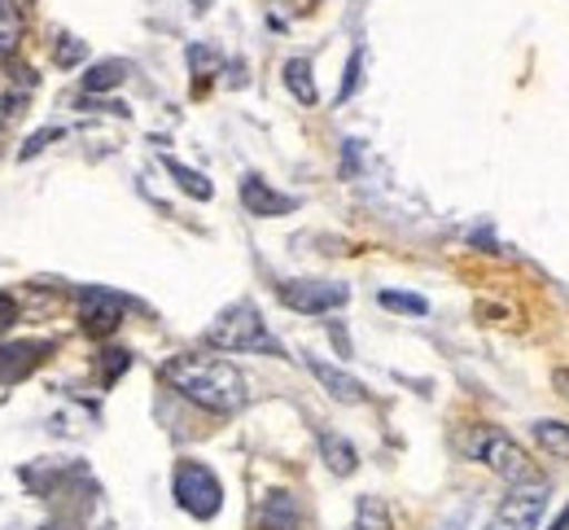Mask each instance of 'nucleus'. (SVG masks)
<instances>
[{"mask_svg": "<svg viewBox=\"0 0 569 530\" xmlns=\"http://www.w3.org/2000/svg\"><path fill=\"white\" fill-rule=\"evenodd\" d=\"M162 381L180 399L207 408L214 417H232V412H241L250 403V386L241 378V369L228 364V360H219V356H198V351L171 356L162 364Z\"/></svg>", "mask_w": 569, "mask_h": 530, "instance_id": "nucleus-1", "label": "nucleus"}, {"mask_svg": "<svg viewBox=\"0 0 569 530\" xmlns=\"http://www.w3.org/2000/svg\"><path fill=\"white\" fill-rule=\"evenodd\" d=\"M202 342L214 351H263V356H284L281 342L268 333V320L259 316L254 303L223 307L211 320V329L202 333Z\"/></svg>", "mask_w": 569, "mask_h": 530, "instance_id": "nucleus-2", "label": "nucleus"}, {"mask_svg": "<svg viewBox=\"0 0 569 530\" xmlns=\"http://www.w3.org/2000/svg\"><path fill=\"white\" fill-rule=\"evenodd\" d=\"M473 460H482L491 473H499V478L512 482V487L539 482L535 460L526 456V448L512 443V434H503V430H496V426H482V430L473 434Z\"/></svg>", "mask_w": 569, "mask_h": 530, "instance_id": "nucleus-3", "label": "nucleus"}, {"mask_svg": "<svg viewBox=\"0 0 569 530\" xmlns=\"http://www.w3.org/2000/svg\"><path fill=\"white\" fill-rule=\"evenodd\" d=\"M171 491H176V504L198 522H211L214 513L223 509V482L202 460H180L176 478H171Z\"/></svg>", "mask_w": 569, "mask_h": 530, "instance_id": "nucleus-4", "label": "nucleus"}, {"mask_svg": "<svg viewBox=\"0 0 569 530\" xmlns=\"http://www.w3.org/2000/svg\"><path fill=\"white\" fill-rule=\"evenodd\" d=\"M548 496L552 491H548L543 478L539 482H526V487H512L482 530H539L543 513H548Z\"/></svg>", "mask_w": 569, "mask_h": 530, "instance_id": "nucleus-5", "label": "nucleus"}, {"mask_svg": "<svg viewBox=\"0 0 569 530\" xmlns=\"http://www.w3.org/2000/svg\"><path fill=\"white\" fill-rule=\"evenodd\" d=\"M123 311H128V303L106 286H88L79 294V324L88 338H110L123 324Z\"/></svg>", "mask_w": 569, "mask_h": 530, "instance_id": "nucleus-6", "label": "nucleus"}, {"mask_svg": "<svg viewBox=\"0 0 569 530\" xmlns=\"http://www.w3.org/2000/svg\"><path fill=\"white\" fill-rule=\"evenodd\" d=\"M347 299H351V290L338 281H284L281 286V303L302 311V316L338 311V307H347Z\"/></svg>", "mask_w": 569, "mask_h": 530, "instance_id": "nucleus-7", "label": "nucleus"}, {"mask_svg": "<svg viewBox=\"0 0 569 530\" xmlns=\"http://www.w3.org/2000/svg\"><path fill=\"white\" fill-rule=\"evenodd\" d=\"M44 356H53V342H40V338H18V342H0V386H18L27 381Z\"/></svg>", "mask_w": 569, "mask_h": 530, "instance_id": "nucleus-8", "label": "nucleus"}, {"mask_svg": "<svg viewBox=\"0 0 569 530\" xmlns=\"http://www.w3.org/2000/svg\"><path fill=\"white\" fill-rule=\"evenodd\" d=\"M241 207L250 211V216H259V220H277V216H289L293 207H298V198H289V193H277L268 180H259V176H246L241 180Z\"/></svg>", "mask_w": 569, "mask_h": 530, "instance_id": "nucleus-9", "label": "nucleus"}, {"mask_svg": "<svg viewBox=\"0 0 569 530\" xmlns=\"http://www.w3.org/2000/svg\"><path fill=\"white\" fill-rule=\"evenodd\" d=\"M307 360V369H311V378L320 381L338 403H363L368 399V390H363V381L351 378L347 369H338V364H329V360H320V356H302Z\"/></svg>", "mask_w": 569, "mask_h": 530, "instance_id": "nucleus-10", "label": "nucleus"}, {"mask_svg": "<svg viewBox=\"0 0 569 530\" xmlns=\"http://www.w3.org/2000/svg\"><path fill=\"white\" fill-rule=\"evenodd\" d=\"M259 530H302V509L289 491H268L259 504Z\"/></svg>", "mask_w": 569, "mask_h": 530, "instance_id": "nucleus-11", "label": "nucleus"}, {"mask_svg": "<svg viewBox=\"0 0 569 530\" xmlns=\"http://www.w3.org/2000/svg\"><path fill=\"white\" fill-rule=\"evenodd\" d=\"M530 439L539 443V452H548L552 460H569V426L566 421H535Z\"/></svg>", "mask_w": 569, "mask_h": 530, "instance_id": "nucleus-12", "label": "nucleus"}, {"mask_svg": "<svg viewBox=\"0 0 569 530\" xmlns=\"http://www.w3.org/2000/svg\"><path fill=\"white\" fill-rule=\"evenodd\" d=\"M128 76H132V67H128L123 58H106V62H97V67L83 76V92H110V88H119Z\"/></svg>", "mask_w": 569, "mask_h": 530, "instance_id": "nucleus-13", "label": "nucleus"}, {"mask_svg": "<svg viewBox=\"0 0 569 530\" xmlns=\"http://www.w3.org/2000/svg\"><path fill=\"white\" fill-rule=\"evenodd\" d=\"M320 452H325V464L338 473V478H347V473H356L359 464V452L347 443V439H338V434H320Z\"/></svg>", "mask_w": 569, "mask_h": 530, "instance_id": "nucleus-14", "label": "nucleus"}, {"mask_svg": "<svg viewBox=\"0 0 569 530\" xmlns=\"http://www.w3.org/2000/svg\"><path fill=\"white\" fill-rule=\"evenodd\" d=\"M22 44V13L13 0H0V58H13Z\"/></svg>", "mask_w": 569, "mask_h": 530, "instance_id": "nucleus-15", "label": "nucleus"}, {"mask_svg": "<svg viewBox=\"0 0 569 530\" xmlns=\"http://www.w3.org/2000/svg\"><path fill=\"white\" fill-rule=\"evenodd\" d=\"M162 167H167V171L176 176V184H180L184 193H193L198 202H207V198H211V193H214V189H211V180H207L202 171H193V167H184V162H176V158H162Z\"/></svg>", "mask_w": 569, "mask_h": 530, "instance_id": "nucleus-16", "label": "nucleus"}, {"mask_svg": "<svg viewBox=\"0 0 569 530\" xmlns=\"http://www.w3.org/2000/svg\"><path fill=\"white\" fill-rule=\"evenodd\" d=\"M284 83H289V92H293L302 106H316V79H311V62H302V58L284 62Z\"/></svg>", "mask_w": 569, "mask_h": 530, "instance_id": "nucleus-17", "label": "nucleus"}, {"mask_svg": "<svg viewBox=\"0 0 569 530\" xmlns=\"http://www.w3.org/2000/svg\"><path fill=\"white\" fill-rule=\"evenodd\" d=\"M356 530H395V518H390L386 500L363 496V500L356 504Z\"/></svg>", "mask_w": 569, "mask_h": 530, "instance_id": "nucleus-18", "label": "nucleus"}, {"mask_svg": "<svg viewBox=\"0 0 569 530\" xmlns=\"http://www.w3.org/2000/svg\"><path fill=\"white\" fill-rule=\"evenodd\" d=\"M381 307L386 311H408V316H426L429 303L421 294H399V290H381Z\"/></svg>", "mask_w": 569, "mask_h": 530, "instance_id": "nucleus-19", "label": "nucleus"}, {"mask_svg": "<svg viewBox=\"0 0 569 530\" xmlns=\"http://www.w3.org/2000/svg\"><path fill=\"white\" fill-rule=\"evenodd\" d=\"M101 364H106V386H110V381L123 378V373L132 369V356H128V351H106V360H101Z\"/></svg>", "mask_w": 569, "mask_h": 530, "instance_id": "nucleus-20", "label": "nucleus"}, {"mask_svg": "<svg viewBox=\"0 0 569 530\" xmlns=\"http://www.w3.org/2000/svg\"><path fill=\"white\" fill-rule=\"evenodd\" d=\"M83 58V40H71V36H62V44H58V67H74Z\"/></svg>", "mask_w": 569, "mask_h": 530, "instance_id": "nucleus-21", "label": "nucleus"}, {"mask_svg": "<svg viewBox=\"0 0 569 530\" xmlns=\"http://www.w3.org/2000/svg\"><path fill=\"white\" fill-rule=\"evenodd\" d=\"M58 137H62V132H58V128H49V132H36V137H31V141H27V150H22V158H36V153L44 150V146H49V141H58Z\"/></svg>", "mask_w": 569, "mask_h": 530, "instance_id": "nucleus-22", "label": "nucleus"}, {"mask_svg": "<svg viewBox=\"0 0 569 530\" xmlns=\"http://www.w3.org/2000/svg\"><path fill=\"white\" fill-rule=\"evenodd\" d=\"M189 62H193V71H202V76H207L219 58H214L211 49H202V44H198V49H189Z\"/></svg>", "mask_w": 569, "mask_h": 530, "instance_id": "nucleus-23", "label": "nucleus"}, {"mask_svg": "<svg viewBox=\"0 0 569 530\" xmlns=\"http://www.w3.org/2000/svg\"><path fill=\"white\" fill-rule=\"evenodd\" d=\"M13 320H18V299H13V294H0V333H4Z\"/></svg>", "mask_w": 569, "mask_h": 530, "instance_id": "nucleus-24", "label": "nucleus"}, {"mask_svg": "<svg viewBox=\"0 0 569 530\" xmlns=\"http://www.w3.org/2000/svg\"><path fill=\"white\" fill-rule=\"evenodd\" d=\"M356 79H359V53H351V67H347V83H342V97L356 92Z\"/></svg>", "mask_w": 569, "mask_h": 530, "instance_id": "nucleus-25", "label": "nucleus"}, {"mask_svg": "<svg viewBox=\"0 0 569 530\" xmlns=\"http://www.w3.org/2000/svg\"><path fill=\"white\" fill-rule=\"evenodd\" d=\"M465 522H469V513H465V509H456V513H451L438 530H465Z\"/></svg>", "mask_w": 569, "mask_h": 530, "instance_id": "nucleus-26", "label": "nucleus"}, {"mask_svg": "<svg viewBox=\"0 0 569 530\" xmlns=\"http://www.w3.org/2000/svg\"><path fill=\"white\" fill-rule=\"evenodd\" d=\"M552 381H557V390L569 399V369H557V373H552Z\"/></svg>", "mask_w": 569, "mask_h": 530, "instance_id": "nucleus-27", "label": "nucleus"}, {"mask_svg": "<svg viewBox=\"0 0 569 530\" xmlns=\"http://www.w3.org/2000/svg\"><path fill=\"white\" fill-rule=\"evenodd\" d=\"M9 110H13V101H9V97H0V128L9 123Z\"/></svg>", "mask_w": 569, "mask_h": 530, "instance_id": "nucleus-28", "label": "nucleus"}, {"mask_svg": "<svg viewBox=\"0 0 569 530\" xmlns=\"http://www.w3.org/2000/svg\"><path fill=\"white\" fill-rule=\"evenodd\" d=\"M548 530H569V504H566V509H561V518H557V522H552V527H548Z\"/></svg>", "mask_w": 569, "mask_h": 530, "instance_id": "nucleus-29", "label": "nucleus"}]
</instances>
